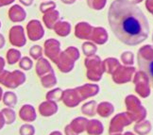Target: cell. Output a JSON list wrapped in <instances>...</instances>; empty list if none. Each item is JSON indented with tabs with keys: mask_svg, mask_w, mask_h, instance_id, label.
Segmentation results:
<instances>
[{
	"mask_svg": "<svg viewBox=\"0 0 153 135\" xmlns=\"http://www.w3.org/2000/svg\"><path fill=\"white\" fill-rule=\"evenodd\" d=\"M19 115L24 121L31 122L36 119V113L31 105H24L20 110Z\"/></svg>",
	"mask_w": 153,
	"mask_h": 135,
	"instance_id": "277c9868",
	"label": "cell"
},
{
	"mask_svg": "<svg viewBox=\"0 0 153 135\" xmlns=\"http://www.w3.org/2000/svg\"><path fill=\"white\" fill-rule=\"evenodd\" d=\"M108 21L115 37L125 45H137L149 37L148 18L129 0H114L109 8Z\"/></svg>",
	"mask_w": 153,
	"mask_h": 135,
	"instance_id": "6da1fadb",
	"label": "cell"
},
{
	"mask_svg": "<svg viewBox=\"0 0 153 135\" xmlns=\"http://www.w3.org/2000/svg\"><path fill=\"white\" fill-rule=\"evenodd\" d=\"M5 123H6V120H5V117L3 115L2 113H0V130L4 127L5 125Z\"/></svg>",
	"mask_w": 153,
	"mask_h": 135,
	"instance_id": "9a60e30c",
	"label": "cell"
},
{
	"mask_svg": "<svg viewBox=\"0 0 153 135\" xmlns=\"http://www.w3.org/2000/svg\"><path fill=\"white\" fill-rule=\"evenodd\" d=\"M20 66L25 70H29L32 66V62L28 58H24L20 62Z\"/></svg>",
	"mask_w": 153,
	"mask_h": 135,
	"instance_id": "5bb4252c",
	"label": "cell"
},
{
	"mask_svg": "<svg viewBox=\"0 0 153 135\" xmlns=\"http://www.w3.org/2000/svg\"><path fill=\"white\" fill-rule=\"evenodd\" d=\"M50 135H62V133L60 131H54V132H52Z\"/></svg>",
	"mask_w": 153,
	"mask_h": 135,
	"instance_id": "e0dca14e",
	"label": "cell"
},
{
	"mask_svg": "<svg viewBox=\"0 0 153 135\" xmlns=\"http://www.w3.org/2000/svg\"><path fill=\"white\" fill-rule=\"evenodd\" d=\"M2 93H3L2 89H1V88H0V100H1V98H2Z\"/></svg>",
	"mask_w": 153,
	"mask_h": 135,
	"instance_id": "ac0fdd59",
	"label": "cell"
},
{
	"mask_svg": "<svg viewBox=\"0 0 153 135\" xmlns=\"http://www.w3.org/2000/svg\"><path fill=\"white\" fill-rule=\"evenodd\" d=\"M43 82V85L46 88H49L52 87L56 84V78L54 77V75L51 74V75H48V77H45L42 79Z\"/></svg>",
	"mask_w": 153,
	"mask_h": 135,
	"instance_id": "30bf717a",
	"label": "cell"
},
{
	"mask_svg": "<svg viewBox=\"0 0 153 135\" xmlns=\"http://www.w3.org/2000/svg\"><path fill=\"white\" fill-rule=\"evenodd\" d=\"M4 67V60L3 59L0 58V71H1V69Z\"/></svg>",
	"mask_w": 153,
	"mask_h": 135,
	"instance_id": "2e32d148",
	"label": "cell"
},
{
	"mask_svg": "<svg viewBox=\"0 0 153 135\" xmlns=\"http://www.w3.org/2000/svg\"><path fill=\"white\" fill-rule=\"evenodd\" d=\"M100 124L97 122V120H92L89 123V128H88V131L91 134H99L101 131H103V128H97V126Z\"/></svg>",
	"mask_w": 153,
	"mask_h": 135,
	"instance_id": "9c48e42d",
	"label": "cell"
},
{
	"mask_svg": "<svg viewBox=\"0 0 153 135\" xmlns=\"http://www.w3.org/2000/svg\"><path fill=\"white\" fill-rule=\"evenodd\" d=\"M95 105H96L95 102H89L88 104L84 105V107L82 108V111H83V113H85L88 115H93L94 111H92V109L93 110L95 109Z\"/></svg>",
	"mask_w": 153,
	"mask_h": 135,
	"instance_id": "4fadbf2b",
	"label": "cell"
},
{
	"mask_svg": "<svg viewBox=\"0 0 153 135\" xmlns=\"http://www.w3.org/2000/svg\"><path fill=\"white\" fill-rule=\"evenodd\" d=\"M138 65L141 71H143L153 84V58L148 59L140 54L138 55Z\"/></svg>",
	"mask_w": 153,
	"mask_h": 135,
	"instance_id": "3957f363",
	"label": "cell"
},
{
	"mask_svg": "<svg viewBox=\"0 0 153 135\" xmlns=\"http://www.w3.org/2000/svg\"><path fill=\"white\" fill-rule=\"evenodd\" d=\"M4 103L9 107H14L15 104L17 103V96L13 92H8L4 95L3 97Z\"/></svg>",
	"mask_w": 153,
	"mask_h": 135,
	"instance_id": "8992f818",
	"label": "cell"
},
{
	"mask_svg": "<svg viewBox=\"0 0 153 135\" xmlns=\"http://www.w3.org/2000/svg\"><path fill=\"white\" fill-rule=\"evenodd\" d=\"M40 113L44 116H50L56 113V111H58V106L54 103V101H48L44 102L40 105L39 107Z\"/></svg>",
	"mask_w": 153,
	"mask_h": 135,
	"instance_id": "5b68a950",
	"label": "cell"
},
{
	"mask_svg": "<svg viewBox=\"0 0 153 135\" xmlns=\"http://www.w3.org/2000/svg\"><path fill=\"white\" fill-rule=\"evenodd\" d=\"M25 75L19 71H15L13 74L5 72L3 75H0V81L3 82L5 86L10 88H15L21 85L25 81Z\"/></svg>",
	"mask_w": 153,
	"mask_h": 135,
	"instance_id": "7a4b0ae2",
	"label": "cell"
},
{
	"mask_svg": "<svg viewBox=\"0 0 153 135\" xmlns=\"http://www.w3.org/2000/svg\"><path fill=\"white\" fill-rule=\"evenodd\" d=\"M152 42H153V35H152Z\"/></svg>",
	"mask_w": 153,
	"mask_h": 135,
	"instance_id": "d6986e66",
	"label": "cell"
},
{
	"mask_svg": "<svg viewBox=\"0 0 153 135\" xmlns=\"http://www.w3.org/2000/svg\"><path fill=\"white\" fill-rule=\"evenodd\" d=\"M35 128L31 125H23L20 128V134L21 135H34Z\"/></svg>",
	"mask_w": 153,
	"mask_h": 135,
	"instance_id": "7c38bea8",
	"label": "cell"
},
{
	"mask_svg": "<svg viewBox=\"0 0 153 135\" xmlns=\"http://www.w3.org/2000/svg\"><path fill=\"white\" fill-rule=\"evenodd\" d=\"M20 58V52L16 51V50H10L8 52V60L10 64H13L15 63L18 59Z\"/></svg>",
	"mask_w": 153,
	"mask_h": 135,
	"instance_id": "8fae6325",
	"label": "cell"
},
{
	"mask_svg": "<svg viewBox=\"0 0 153 135\" xmlns=\"http://www.w3.org/2000/svg\"><path fill=\"white\" fill-rule=\"evenodd\" d=\"M62 96V90L61 89H55L50 91L48 95H46V98L50 101H58L61 99Z\"/></svg>",
	"mask_w": 153,
	"mask_h": 135,
	"instance_id": "ba28073f",
	"label": "cell"
},
{
	"mask_svg": "<svg viewBox=\"0 0 153 135\" xmlns=\"http://www.w3.org/2000/svg\"><path fill=\"white\" fill-rule=\"evenodd\" d=\"M1 113H3L4 117H5V120L7 124H13L15 120V113L14 111H13L11 109H4L2 110Z\"/></svg>",
	"mask_w": 153,
	"mask_h": 135,
	"instance_id": "52a82bcc",
	"label": "cell"
}]
</instances>
